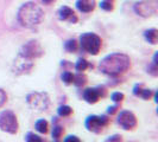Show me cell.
Masks as SVG:
<instances>
[{
	"label": "cell",
	"mask_w": 158,
	"mask_h": 142,
	"mask_svg": "<svg viewBox=\"0 0 158 142\" xmlns=\"http://www.w3.org/2000/svg\"><path fill=\"white\" fill-rule=\"evenodd\" d=\"M130 57L124 53H112L106 56L99 64L100 71L108 76H119L130 68Z\"/></svg>",
	"instance_id": "cell-1"
},
{
	"label": "cell",
	"mask_w": 158,
	"mask_h": 142,
	"mask_svg": "<svg viewBox=\"0 0 158 142\" xmlns=\"http://www.w3.org/2000/svg\"><path fill=\"white\" fill-rule=\"evenodd\" d=\"M44 18L43 10L35 2H26L19 8L18 19L25 27H35L42 23Z\"/></svg>",
	"instance_id": "cell-2"
},
{
	"label": "cell",
	"mask_w": 158,
	"mask_h": 142,
	"mask_svg": "<svg viewBox=\"0 0 158 142\" xmlns=\"http://www.w3.org/2000/svg\"><path fill=\"white\" fill-rule=\"evenodd\" d=\"M80 45L88 53L98 55L101 49V38L95 33L87 32L80 37Z\"/></svg>",
	"instance_id": "cell-3"
},
{
	"label": "cell",
	"mask_w": 158,
	"mask_h": 142,
	"mask_svg": "<svg viewBox=\"0 0 158 142\" xmlns=\"http://www.w3.org/2000/svg\"><path fill=\"white\" fill-rule=\"evenodd\" d=\"M18 120L16 114L11 110H4L0 114V129L10 134H16L18 132Z\"/></svg>",
	"instance_id": "cell-4"
},
{
	"label": "cell",
	"mask_w": 158,
	"mask_h": 142,
	"mask_svg": "<svg viewBox=\"0 0 158 142\" xmlns=\"http://www.w3.org/2000/svg\"><path fill=\"white\" fill-rule=\"evenodd\" d=\"M26 102L33 110L43 111L48 109L50 101H49V96L45 93H32L27 95Z\"/></svg>",
	"instance_id": "cell-5"
},
{
	"label": "cell",
	"mask_w": 158,
	"mask_h": 142,
	"mask_svg": "<svg viewBox=\"0 0 158 142\" xmlns=\"http://www.w3.org/2000/svg\"><path fill=\"white\" fill-rule=\"evenodd\" d=\"M110 123V118L107 116H98V115H92L88 116L86 120V128L89 132L93 133H100L105 127Z\"/></svg>",
	"instance_id": "cell-6"
},
{
	"label": "cell",
	"mask_w": 158,
	"mask_h": 142,
	"mask_svg": "<svg viewBox=\"0 0 158 142\" xmlns=\"http://www.w3.org/2000/svg\"><path fill=\"white\" fill-rule=\"evenodd\" d=\"M19 53L23 55L24 57H26V58L33 59V58H37V57H40V56L43 55V50H42V47H40V45L37 41L31 40V41L26 43V44L22 47V50H20Z\"/></svg>",
	"instance_id": "cell-7"
},
{
	"label": "cell",
	"mask_w": 158,
	"mask_h": 142,
	"mask_svg": "<svg viewBox=\"0 0 158 142\" xmlns=\"http://www.w3.org/2000/svg\"><path fill=\"white\" fill-rule=\"evenodd\" d=\"M118 123L123 129L130 130V129H133L137 126V117L131 111H120V114L118 115Z\"/></svg>",
	"instance_id": "cell-8"
},
{
	"label": "cell",
	"mask_w": 158,
	"mask_h": 142,
	"mask_svg": "<svg viewBox=\"0 0 158 142\" xmlns=\"http://www.w3.org/2000/svg\"><path fill=\"white\" fill-rule=\"evenodd\" d=\"M33 66V62L30 58H26L23 55L17 56L15 64H13V70L16 73H25V72H29Z\"/></svg>",
	"instance_id": "cell-9"
},
{
	"label": "cell",
	"mask_w": 158,
	"mask_h": 142,
	"mask_svg": "<svg viewBox=\"0 0 158 142\" xmlns=\"http://www.w3.org/2000/svg\"><path fill=\"white\" fill-rule=\"evenodd\" d=\"M106 94L105 88L98 87V88H88L83 91V98L87 103L94 104L99 101L100 97H103Z\"/></svg>",
	"instance_id": "cell-10"
},
{
	"label": "cell",
	"mask_w": 158,
	"mask_h": 142,
	"mask_svg": "<svg viewBox=\"0 0 158 142\" xmlns=\"http://www.w3.org/2000/svg\"><path fill=\"white\" fill-rule=\"evenodd\" d=\"M58 18L61 20H69L70 23H76L77 22V18L75 16L74 11L68 6H63V7L60 8L58 11Z\"/></svg>",
	"instance_id": "cell-11"
},
{
	"label": "cell",
	"mask_w": 158,
	"mask_h": 142,
	"mask_svg": "<svg viewBox=\"0 0 158 142\" xmlns=\"http://www.w3.org/2000/svg\"><path fill=\"white\" fill-rule=\"evenodd\" d=\"M76 7L79 8V11L85 13L92 12L95 7V0H77Z\"/></svg>",
	"instance_id": "cell-12"
},
{
	"label": "cell",
	"mask_w": 158,
	"mask_h": 142,
	"mask_svg": "<svg viewBox=\"0 0 158 142\" xmlns=\"http://www.w3.org/2000/svg\"><path fill=\"white\" fill-rule=\"evenodd\" d=\"M135 11H137V13H139L140 16L144 17L151 16V13H153V10L150 6H148L146 4H137Z\"/></svg>",
	"instance_id": "cell-13"
},
{
	"label": "cell",
	"mask_w": 158,
	"mask_h": 142,
	"mask_svg": "<svg viewBox=\"0 0 158 142\" xmlns=\"http://www.w3.org/2000/svg\"><path fill=\"white\" fill-rule=\"evenodd\" d=\"M145 39L151 44H157L158 40V31L156 29H150L148 31H145Z\"/></svg>",
	"instance_id": "cell-14"
},
{
	"label": "cell",
	"mask_w": 158,
	"mask_h": 142,
	"mask_svg": "<svg viewBox=\"0 0 158 142\" xmlns=\"http://www.w3.org/2000/svg\"><path fill=\"white\" fill-rule=\"evenodd\" d=\"M35 128H36V130L38 133L45 134L48 132V128H49V123H48V121H45V120H38L36 122V124H35Z\"/></svg>",
	"instance_id": "cell-15"
},
{
	"label": "cell",
	"mask_w": 158,
	"mask_h": 142,
	"mask_svg": "<svg viewBox=\"0 0 158 142\" xmlns=\"http://www.w3.org/2000/svg\"><path fill=\"white\" fill-rule=\"evenodd\" d=\"M71 112H73V109H71L69 105H61L57 109V114L61 117H68V116L71 115Z\"/></svg>",
	"instance_id": "cell-16"
},
{
	"label": "cell",
	"mask_w": 158,
	"mask_h": 142,
	"mask_svg": "<svg viewBox=\"0 0 158 142\" xmlns=\"http://www.w3.org/2000/svg\"><path fill=\"white\" fill-rule=\"evenodd\" d=\"M86 82H87V77L85 76V75H76V76H74V81H73V83L76 85V87H82V85H85L86 84Z\"/></svg>",
	"instance_id": "cell-17"
},
{
	"label": "cell",
	"mask_w": 158,
	"mask_h": 142,
	"mask_svg": "<svg viewBox=\"0 0 158 142\" xmlns=\"http://www.w3.org/2000/svg\"><path fill=\"white\" fill-rule=\"evenodd\" d=\"M88 66H89V64H88L87 61H86V59H83V58H80L79 61L76 62V64H75V69H76L77 71H80V72L85 71Z\"/></svg>",
	"instance_id": "cell-18"
},
{
	"label": "cell",
	"mask_w": 158,
	"mask_h": 142,
	"mask_svg": "<svg viewBox=\"0 0 158 142\" xmlns=\"http://www.w3.org/2000/svg\"><path fill=\"white\" fill-rule=\"evenodd\" d=\"M64 49H65L68 52H75V51L77 50V43H76V40H74V39L68 40V41L64 44Z\"/></svg>",
	"instance_id": "cell-19"
},
{
	"label": "cell",
	"mask_w": 158,
	"mask_h": 142,
	"mask_svg": "<svg viewBox=\"0 0 158 142\" xmlns=\"http://www.w3.org/2000/svg\"><path fill=\"white\" fill-rule=\"evenodd\" d=\"M61 78L63 81L64 84H71L73 81H74V75L71 73L70 71H64L61 76Z\"/></svg>",
	"instance_id": "cell-20"
},
{
	"label": "cell",
	"mask_w": 158,
	"mask_h": 142,
	"mask_svg": "<svg viewBox=\"0 0 158 142\" xmlns=\"http://www.w3.org/2000/svg\"><path fill=\"white\" fill-rule=\"evenodd\" d=\"M25 140H26V142H44L40 136L36 135L35 133H27L25 136Z\"/></svg>",
	"instance_id": "cell-21"
},
{
	"label": "cell",
	"mask_w": 158,
	"mask_h": 142,
	"mask_svg": "<svg viewBox=\"0 0 158 142\" xmlns=\"http://www.w3.org/2000/svg\"><path fill=\"white\" fill-rule=\"evenodd\" d=\"M63 134V128L61 126H55L54 129H52V137H55L56 140L60 139Z\"/></svg>",
	"instance_id": "cell-22"
},
{
	"label": "cell",
	"mask_w": 158,
	"mask_h": 142,
	"mask_svg": "<svg viewBox=\"0 0 158 142\" xmlns=\"http://www.w3.org/2000/svg\"><path fill=\"white\" fill-rule=\"evenodd\" d=\"M124 94L123 93H119V91H115V93H113L111 96V98H112V101L113 102H115V103H119V102H121L123 100H124Z\"/></svg>",
	"instance_id": "cell-23"
},
{
	"label": "cell",
	"mask_w": 158,
	"mask_h": 142,
	"mask_svg": "<svg viewBox=\"0 0 158 142\" xmlns=\"http://www.w3.org/2000/svg\"><path fill=\"white\" fill-rule=\"evenodd\" d=\"M139 96L142 97L143 100H150L151 96H152V91H151L150 89H143Z\"/></svg>",
	"instance_id": "cell-24"
},
{
	"label": "cell",
	"mask_w": 158,
	"mask_h": 142,
	"mask_svg": "<svg viewBox=\"0 0 158 142\" xmlns=\"http://www.w3.org/2000/svg\"><path fill=\"white\" fill-rule=\"evenodd\" d=\"M6 100H7V95L2 89H0V108L6 103Z\"/></svg>",
	"instance_id": "cell-25"
},
{
	"label": "cell",
	"mask_w": 158,
	"mask_h": 142,
	"mask_svg": "<svg viewBox=\"0 0 158 142\" xmlns=\"http://www.w3.org/2000/svg\"><path fill=\"white\" fill-rule=\"evenodd\" d=\"M100 6H101V8L106 10V11H111V10H113V6H112L111 1H102V2L100 4Z\"/></svg>",
	"instance_id": "cell-26"
},
{
	"label": "cell",
	"mask_w": 158,
	"mask_h": 142,
	"mask_svg": "<svg viewBox=\"0 0 158 142\" xmlns=\"http://www.w3.org/2000/svg\"><path fill=\"white\" fill-rule=\"evenodd\" d=\"M105 142H123V140H121V136H119V135H113V136H110Z\"/></svg>",
	"instance_id": "cell-27"
},
{
	"label": "cell",
	"mask_w": 158,
	"mask_h": 142,
	"mask_svg": "<svg viewBox=\"0 0 158 142\" xmlns=\"http://www.w3.org/2000/svg\"><path fill=\"white\" fill-rule=\"evenodd\" d=\"M64 142H81V140L75 135H69L64 139Z\"/></svg>",
	"instance_id": "cell-28"
},
{
	"label": "cell",
	"mask_w": 158,
	"mask_h": 142,
	"mask_svg": "<svg viewBox=\"0 0 158 142\" xmlns=\"http://www.w3.org/2000/svg\"><path fill=\"white\" fill-rule=\"evenodd\" d=\"M149 72H150L151 75H153V76H157V70H158V68H157V64H155V63H152L149 66Z\"/></svg>",
	"instance_id": "cell-29"
},
{
	"label": "cell",
	"mask_w": 158,
	"mask_h": 142,
	"mask_svg": "<svg viewBox=\"0 0 158 142\" xmlns=\"http://www.w3.org/2000/svg\"><path fill=\"white\" fill-rule=\"evenodd\" d=\"M142 90H143V84H137V85L133 88V94L139 97V95H140V93H142Z\"/></svg>",
	"instance_id": "cell-30"
},
{
	"label": "cell",
	"mask_w": 158,
	"mask_h": 142,
	"mask_svg": "<svg viewBox=\"0 0 158 142\" xmlns=\"http://www.w3.org/2000/svg\"><path fill=\"white\" fill-rule=\"evenodd\" d=\"M117 109H118V105H113V107H110L108 108V110H107V112L108 114H114V112H117Z\"/></svg>",
	"instance_id": "cell-31"
},
{
	"label": "cell",
	"mask_w": 158,
	"mask_h": 142,
	"mask_svg": "<svg viewBox=\"0 0 158 142\" xmlns=\"http://www.w3.org/2000/svg\"><path fill=\"white\" fill-rule=\"evenodd\" d=\"M44 4H47V5H49V4H51L52 1H55V0H42Z\"/></svg>",
	"instance_id": "cell-32"
},
{
	"label": "cell",
	"mask_w": 158,
	"mask_h": 142,
	"mask_svg": "<svg viewBox=\"0 0 158 142\" xmlns=\"http://www.w3.org/2000/svg\"><path fill=\"white\" fill-rule=\"evenodd\" d=\"M55 142H58V141H55Z\"/></svg>",
	"instance_id": "cell-33"
}]
</instances>
